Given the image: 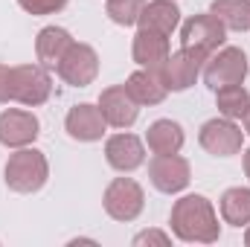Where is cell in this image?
Instances as JSON below:
<instances>
[{
  "label": "cell",
  "instance_id": "obj_1",
  "mask_svg": "<svg viewBox=\"0 0 250 247\" xmlns=\"http://www.w3.org/2000/svg\"><path fill=\"white\" fill-rule=\"evenodd\" d=\"M169 224L172 233L189 245H212L221 236L218 215L204 195H184L181 201H175Z\"/></svg>",
  "mask_w": 250,
  "mask_h": 247
},
{
  "label": "cell",
  "instance_id": "obj_2",
  "mask_svg": "<svg viewBox=\"0 0 250 247\" xmlns=\"http://www.w3.org/2000/svg\"><path fill=\"white\" fill-rule=\"evenodd\" d=\"M47 178H50V163H47L44 151L23 145L15 154H9V160H6V186L12 192L32 195V192L44 189Z\"/></svg>",
  "mask_w": 250,
  "mask_h": 247
},
{
  "label": "cell",
  "instance_id": "obj_3",
  "mask_svg": "<svg viewBox=\"0 0 250 247\" xmlns=\"http://www.w3.org/2000/svg\"><path fill=\"white\" fill-rule=\"evenodd\" d=\"M53 82L44 64H18L12 67V102L38 108L50 99Z\"/></svg>",
  "mask_w": 250,
  "mask_h": 247
},
{
  "label": "cell",
  "instance_id": "obj_4",
  "mask_svg": "<svg viewBox=\"0 0 250 247\" xmlns=\"http://www.w3.org/2000/svg\"><path fill=\"white\" fill-rule=\"evenodd\" d=\"M224 38H227V29L212 12L209 15H192L181 26V44L192 53L204 56V59H209L215 50H221Z\"/></svg>",
  "mask_w": 250,
  "mask_h": 247
},
{
  "label": "cell",
  "instance_id": "obj_5",
  "mask_svg": "<svg viewBox=\"0 0 250 247\" xmlns=\"http://www.w3.org/2000/svg\"><path fill=\"white\" fill-rule=\"evenodd\" d=\"M248 76V56L239 47H221L215 50L212 59L204 64V82L212 90L230 87V84H242Z\"/></svg>",
  "mask_w": 250,
  "mask_h": 247
},
{
  "label": "cell",
  "instance_id": "obj_6",
  "mask_svg": "<svg viewBox=\"0 0 250 247\" xmlns=\"http://www.w3.org/2000/svg\"><path fill=\"white\" fill-rule=\"evenodd\" d=\"M105 212L114 218V221H134L143 206H146V195H143V186L131 178H117L111 181L105 189Z\"/></svg>",
  "mask_w": 250,
  "mask_h": 247
},
{
  "label": "cell",
  "instance_id": "obj_7",
  "mask_svg": "<svg viewBox=\"0 0 250 247\" xmlns=\"http://www.w3.org/2000/svg\"><path fill=\"white\" fill-rule=\"evenodd\" d=\"M56 70L70 87H87L99 76V56L90 44H76L73 41Z\"/></svg>",
  "mask_w": 250,
  "mask_h": 247
},
{
  "label": "cell",
  "instance_id": "obj_8",
  "mask_svg": "<svg viewBox=\"0 0 250 247\" xmlns=\"http://www.w3.org/2000/svg\"><path fill=\"white\" fill-rule=\"evenodd\" d=\"M198 143L204 151H209L212 157H230V154H239L242 151V143H245V134L242 128L236 125V120H209V123L201 125V134H198Z\"/></svg>",
  "mask_w": 250,
  "mask_h": 247
},
{
  "label": "cell",
  "instance_id": "obj_9",
  "mask_svg": "<svg viewBox=\"0 0 250 247\" xmlns=\"http://www.w3.org/2000/svg\"><path fill=\"white\" fill-rule=\"evenodd\" d=\"M204 62H207L204 56H198V53H192L187 47H181L178 53H169V59L160 64L157 70H160V76H163V84H166L169 90L181 93V90H189V87L198 82Z\"/></svg>",
  "mask_w": 250,
  "mask_h": 247
},
{
  "label": "cell",
  "instance_id": "obj_10",
  "mask_svg": "<svg viewBox=\"0 0 250 247\" xmlns=\"http://www.w3.org/2000/svg\"><path fill=\"white\" fill-rule=\"evenodd\" d=\"M148 178L154 189L166 192V195H175V192H184L192 181V169L184 157L178 154H157L151 163H148Z\"/></svg>",
  "mask_w": 250,
  "mask_h": 247
},
{
  "label": "cell",
  "instance_id": "obj_11",
  "mask_svg": "<svg viewBox=\"0 0 250 247\" xmlns=\"http://www.w3.org/2000/svg\"><path fill=\"white\" fill-rule=\"evenodd\" d=\"M99 111L105 117V123L114 125V128H131L137 123V114H140V105L134 102V96L128 93L125 84H114V87H105L99 93Z\"/></svg>",
  "mask_w": 250,
  "mask_h": 247
},
{
  "label": "cell",
  "instance_id": "obj_12",
  "mask_svg": "<svg viewBox=\"0 0 250 247\" xmlns=\"http://www.w3.org/2000/svg\"><path fill=\"white\" fill-rule=\"evenodd\" d=\"M38 117L21 108H9L0 114V143L9 148H23L29 143H35L38 137Z\"/></svg>",
  "mask_w": 250,
  "mask_h": 247
},
{
  "label": "cell",
  "instance_id": "obj_13",
  "mask_svg": "<svg viewBox=\"0 0 250 247\" xmlns=\"http://www.w3.org/2000/svg\"><path fill=\"white\" fill-rule=\"evenodd\" d=\"M64 128H67V134H70L73 140H79V143H96V140H102L108 123H105L99 105L82 102V105L70 108V114H67V120H64Z\"/></svg>",
  "mask_w": 250,
  "mask_h": 247
},
{
  "label": "cell",
  "instance_id": "obj_14",
  "mask_svg": "<svg viewBox=\"0 0 250 247\" xmlns=\"http://www.w3.org/2000/svg\"><path fill=\"white\" fill-rule=\"evenodd\" d=\"M105 157L117 172H134L146 163V148L134 134H114L105 143Z\"/></svg>",
  "mask_w": 250,
  "mask_h": 247
},
{
  "label": "cell",
  "instance_id": "obj_15",
  "mask_svg": "<svg viewBox=\"0 0 250 247\" xmlns=\"http://www.w3.org/2000/svg\"><path fill=\"white\" fill-rule=\"evenodd\" d=\"M125 87H128V93L134 96L137 105H160L166 99V93H169V87L163 84V76H160L157 67H143V70L131 73Z\"/></svg>",
  "mask_w": 250,
  "mask_h": 247
},
{
  "label": "cell",
  "instance_id": "obj_16",
  "mask_svg": "<svg viewBox=\"0 0 250 247\" xmlns=\"http://www.w3.org/2000/svg\"><path fill=\"white\" fill-rule=\"evenodd\" d=\"M73 38L70 32L62 29V26H44L35 38V56H38V64H44L47 70H56L59 62L64 59V53L70 50Z\"/></svg>",
  "mask_w": 250,
  "mask_h": 247
},
{
  "label": "cell",
  "instance_id": "obj_17",
  "mask_svg": "<svg viewBox=\"0 0 250 247\" xmlns=\"http://www.w3.org/2000/svg\"><path fill=\"white\" fill-rule=\"evenodd\" d=\"M137 23H140V29H151V32H160L169 38L181 23V9L172 0H151L143 6V15Z\"/></svg>",
  "mask_w": 250,
  "mask_h": 247
},
{
  "label": "cell",
  "instance_id": "obj_18",
  "mask_svg": "<svg viewBox=\"0 0 250 247\" xmlns=\"http://www.w3.org/2000/svg\"><path fill=\"white\" fill-rule=\"evenodd\" d=\"M131 56L140 67H160V64L169 59V41L166 35L160 32H151V29H140L134 35V47H131Z\"/></svg>",
  "mask_w": 250,
  "mask_h": 247
},
{
  "label": "cell",
  "instance_id": "obj_19",
  "mask_svg": "<svg viewBox=\"0 0 250 247\" xmlns=\"http://www.w3.org/2000/svg\"><path fill=\"white\" fill-rule=\"evenodd\" d=\"M146 143L154 154H178L184 148V128L172 120H157L148 125Z\"/></svg>",
  "mask_w": 250,
  "mask_h": 247
},
{
  "label": "cell",
  "instance_id": "obj_20",
  "mask_svg": "<svg viewBox=\"0 0 250 247\" xmlns=\"http://www.w3.org/2000/svg\"><path fill=\"white\" fill-rule=\"evenodd\" d=\"M209 12L224 23V29H233V32L250 29V0H212Z\"/></svg>",
  "mask_w": 250,
  "mask_h": 247
},
{
  "label": "cell",
  "instance_id": "obj_21",
  "mask_svg": "<svg viewBox=\"0 0 250 247\" xmlns=\"http://www.w3.org/2000/svg\"><path fill=\"white\" fill-rule=\"evenodd\" d=\"M221 218L233 227H248L250 224V189L233 186L221 195Z\"/></svg>",
  "mask_w": 250,
  "mask_h": 247
},
{
  "label": "cell",
  "instance_id": "obj_22",
  "mask_svg": "<svg viewBox=\"0 0 250 247\" xmlns=\"http://www.w3.org/2000/svg\"><path fill=\"white\" fill-rule=\"evenodd\" d=\"M215 105H218L221 117H227V120H242L250 108V93L242 84L221 87V90H215Z\"/></svg>",
  "mask_w": 250,
  "mask_h": 247
},
{
  "label": "cell",
  "instance_id": "obj_23",
  "mask_svg": "<svg viewBox=\"0 0 250 247\" xmlns=\"http://www.w3.org/2000/svg\"><path fill=\"white\" fill-rule=\"evenodd\" d=\"M143 6H146V0H108L105 12H108V18H111L114 23H120V26H134V23L140 21V15H143Z\"/></svg>",
  "mask_w": 250,
  "mask_h": 247
},
{
  "label": "cell",
  "instance_id": "obj_24",
  "mask_svg": "<svg viewBox=\"0 0 250 247\" xmlns=\"http://www.w3.org/2000/svg\"><path fill=\"white\" fill-rule=\"evenodd\" d=\"M18 6L29 15H53V12H62L67 0H18Z\"/></svg>",
  "mask_w": 250,
  "mask_h": 247
},
{
  "label": "cell",
  "instance_id": "obj_25",
  "mask_svg": "<svg viewBox=\"0 0 250 247\" xmlns=\"http://www.w3.org/2000/svg\"><path fill=\"white\" fill-rule=\"evenodd\" d=\"M143 245L169 247L172 245V239H169V233H163V230H143V233L134 236V247H143Z\"/></svg>",
  "mask_w": 250,
  "mask_h": 247
},
{
  "label": "cell",
  "instance_id": "obj_26",
  "mask_svg": "<svg viewBox=\"0 0 250 247\" xmlns=\"http://www.w3.org/2000/svg\"><path fill=\"white\" fill-rule=\"evenodd\" d=\"M0 102H12V67L0 64Z\"/></svg>",
  "mask_w": 250,
  "mask_h": 247
},
{
  "label": "cell",
  "instance_id": "obj_27",
  "mask_svg": "<svg viewBox=\"0 0 250 247\" xmlns=\"http://www.w3.org/2000/svg\"><path fill=\"white\" fill-rule=\"evenodd\" d=\"M245 172H248V178H250V148H248V154H245Z\"/></svg>",
  "mask_w": 250,
  "mask_h": 247
},
{
  "label": "cell",
  "instance_id": "obj_28",
  "mask_svg": "<svg viewBox=\"0 0 250 247\" xmlns=\"http://www.w3.org/2000/svg\"><path fill=\"white\" fill-rule=\"evenodd\" d=\"M242 120H245V131H248V134H250V108H248V114H245Z\"/></svg>",
  "mask_w": 250,
  "mask_h": 247
},
{
  "label": "cell",
  "instance_id": "obj_29",
  "mask_svg": "<svg viewBox=\"0 0 250 247\" xmlns=\"http://www.w3.org/2000/svg\"><path fill=\"white\" fill-rule=\"evenodd\" d=\"M245 245L250 247V224H248V233H245Z\"/></svg>",
  "mask_w": 250,
  "mask_h": 247
}]
</instances>
